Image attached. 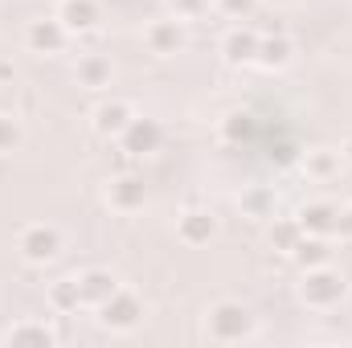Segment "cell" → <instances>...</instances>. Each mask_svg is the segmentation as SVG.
<instances>
[{"label":"cell","mask_w":352,"mask_h":348,"mask_svg":"<svg viewBox=\"0 0 352 348\" xmlns=\"http://www.w3.org/2000/svg\"><path fill=\"white\" fill-rule=\"evenodd\" d=\"M299 238H303V230H299V221H295V217H270V230H266V242H270V250H278V254H291Z\"/></svg>","instance_id":"cell-22"},{"label":"cell","mask_w":352,"mask_h":348,"mask_svg":"<svg viewBox=\"0 0 352 348\" xmlns=\"http://www.w3.org/2000/svg\"><path fill=\"white\" fill-rule=\"evenodd\" d=\"M45 303L58 312V316H70L82 307V291H78V279H54L50 291H45Z\"/></svg>","instance_id":"cell-20"},{"label":"cell","mask_w":352,"mask_h":348,"mask_svg":"<svg viewBox=\"0 0 352 348\" xmlns=\"http://www.w3.org/2000/svg\"><path fill=\"white\" fill-rule=\"evenodd\" d=\"M74 78H78V87H87V90H102L115 83V62L107 54H82L78 66H74Z\"/></svg>","instance_id":"cell-16"},{"label":"cell","mask_w":352,"mask_h":348,"mask_svg":"<svg viewBox=\"0 0 352 348\" xmlns=\"http://www.w3.org/2000/svg\"><path fill=\"white\" fill-rule=\"evenodd\" d=\"M238 209H242V217L270 221V217H274V209H278V197H274V188H266V184H250V188H242Z\"/></svg>","instance_id":"cell-19"},{"label":"cell","mask_w":352,"mask_h":348,"mask_svg":"<svg viewBox=\"0 0 352 348\" xmlns=\"http://www.w3.org/2000/svg\"><path fill=\"white\" fill-rule=\"evenodd\" d=\"M144 45H148V54H156V58H173V54L184 50V25H180L176 17L152 21V25L144 29Z\"/></svg>","instance_id":"cell-12"},{"label":"cell","mask_w":352,"mask_h":348,"mask_svg":"<svg viewBox=\"0 0 352 348\" xmlns=\"http://www.w3.org/2000/svg\"><path fill=\"white\" fill-rule=\"evenodd\" d=\"M135 119V107L127 102V98H107V102H98L94 107V115H90V127L102 135V140H119L123 131H127V123Z\"/></svg>","instance_id":"cell-7"},{"label":"cell","mask_w":352,"mask_h":348,"mask_svg":"<svg viewBox=\"0 0 352 348\" xmlns=\"http://www.w3.org/2000/svg\"><path fill=\"white\" fill-rule=\"evenodd\" d=\"M16 250H21V259H25V262L45 266V262H54L58 254H62V234H58L54 226H45V221L25 226V230H21V238H16Z\"/></svg>","instance_id":"cell-4"},{"label":"cell","mask_w":352,"mask_h":348,"mask_svg":"<svg viewBox=\"0 0 352 348\" xmlns=\"http://www.w3.org/2000/svg\"><path fill=\"white\" fill-rule=\"evenodd\" d=\"M21 140H25L21 119H16V115H0V156L16 152V148H21Z\"/></svg>","instance_id":"cell-24"},{"label":"cell","mask_w":352,"mask_h":348,"mask_svg":"<svg viewBox=\"0 0 352 348\" xmlns=\"http://www.w3.org/2000/svg\"><path fill=\"white\" fill-rule=\"evenodd\" d=\"M332 217H336V205H332V201H307V205H299V213H295L299 230L311 234V238H332Z\"/></svg>","instance_id":"cell-17"},{"label":"cell","mask_w":352,"mask_h":348,"mask_svg":"<svg viewBox=\"0 0 352 348\" xmlns=\"http://www.w3.org/2000/svg\"><path fill=\"white\" fill-rule=\"evenodd\" d=\"M8 78H12V66H8V62H0V83H8Z\"/></svg>","instance_id":"cell-28"},{"label":"cell","mask_w":352,"mask_h":348,"mask_svg":"<svg viewBox=\"0 0 352 348\" xmlns=\"http://www.w3.org/2000/svg\"><path fill=\"white\" fill-rule=\"evenodd\" d=\"M254 135V119L246 115V111H230L226 119H221V140L226 144H246Z\"/></svg>","instance_id":"cell-23"},{"label":"cell","mask_w":352,"mask_h":348,"mask_svg":"<svg viewBox=\"0 0 352 348\" xmlns=\"http://www.w3.org/2000/svg\"><path fill=\"white\" fill-rule=\"evenodd\" d=\"M176 238L184 246H209L217 238V213L213 209H184L176 217Z\"/></svg>","instance_id":"cell-10"},{"label":"cell","mask_w":352,"mask_h":348,"mask_svg":"<svg viewBox=\"0 0 352 348\" xmlns=\"http://www.w3.org/2000/svg\"><path fill=\"white\" fill-rule=\"evenodd\" d=\"M349 160H352V144H349V148H344V164H349Z\"/></svg>","instance_id":"cell-29"},{"label":"cell","mask_w":352,"mask_h":348,"mask_svg":"<svg viewBox=\"0 0 352 348\" xmlns=\"http://www.w3.org/2000/svg\"><path fill=\"white\" fill-rule=\"evenodd\" d=\"M295 295H299V303L303 307H311V312H332V307H340L344 303V295H349V279H344V270H336V266H307L303 274H299V283H295Z\"/></svg>","instance_id":"cell-1"},{"label":"cell","mask_w":352,"mask_h":348,"mask_svg":"<svg viewBox=\"0 0 352 348\" xmlns=\"http://www.w3.org/2000/svg\"><path fill=\"white\" fill-rule=\"evenodd\" d=\"M25 45L33 50V54H62L66 45H70V29L50 12V17H37V21H29L25 25Z\"/></svg>","instance_id":"cell-6"},{"label":"cell","mask_w":352,"mask_h":348,"mask_svg":"<svg viewBox=\"0 0 352 348\" xmlns=\"http://www.w3.org/2000/svg\"><path fill=\"white\" fill-rule=\"evenodd\" d=\"M98 312V324L107 328V332H131V328H140V320H144V303H140V295L135 291H115L102 307H94Z\"/></svg>","instance_id":"cell-3"},{"label":"cell","mask_w":352,"mask_h":348,"mask_svg":"<svg viewBox=\"0 0 352 348\" xmlns=\"http://www.w3.org/2000/svg\"><path fill=\"white\" fill-rule=\"evenodd\" d=\"M119 144L140 160V156H152V152H160V144H164V127L156 123V119H148V115H135L131 123H127V131L119 135Z\"/></svg>","instance_id":"cell-8"},{"label":"cell","mask_w":352,"mask_h":348,"mask_svg":"<svg viewBox=\"0 0 352 348\" xmlns=\"http://www.w3.org/2000/svg\"><path fill=\"white\" fill-rule=\"evenodd\" d=\"M107 205L115 209V213H135V209H144L148 205V184H144V176L140 173H115L107 180Z\"/></svg>","instance_id":"cell-5"},{"label":"cell","mask_w":352,"mask_h":348,"mask_svg":"<svg viewBox=\"0 0 352 348\" xmlns=\"http://www.w3.org/2000/svg\"><path fill=\"white\" fill-rule=\"evenodd\" d=\"M78 291H82V307H102V303L119 291V279H115L111 270L94 266V270H82V274H78Z\"/></svg>","instance_id":"cell-15"},{"label":"cell","mask_w":352,"mask_h":348,"mask_svg":"<svg viewBox=\"0 0 352 348\" xmlns=\"http://www.w3.org/2000/svg\"><path fill=\"white\" fill-rule=\"evenodd\" d=\"M4 345L12 348H54L58 345V332L45 324V320H21L4 332Z\"/></svg>","instance_id":"cell-14"},{"label":"cell","mask_w":352,"mask_h":348,"mask_svg":"<svg viewBox=\"0 0 352 348\" xmlns=\"http://www.w3.org/2000/svg\"><path fill=\"white\" fill-rule=\"evenodd\" d=\"M287 259L295 262L299 270H307V266H324V262L332 259V250H328V238H311V234H303Z\"/></svg>","instance_id":"cell-21"},{"label":"cell","mask_w":352,"mask_h":348,"mask_svg":"<svg viewBox=\"0 0 352 348\" xmlns=\"http://www.w3.org/2000/svg\"><path fill=\"white\" fill-rule=\"evenodd\" d=\"M168 8H173L176 21H197L209 8V0H168Z\"/></svg>","instance_id":"cell-25"},{"label":"cell","mask_w":352,"mask_h":348,"mask_svg":"<svg viewBox=\"0 0 352 348\" xmlns=\"http://www.w3.org/2000/svg\"><path fill=\"white\" fill-rule=\"evenodd\" d=\"M213 4H217L221 17H234V21H242V17H250L258 8V0H213Z\"/></svg>","instance_id":"cell-26"},{"label":"cell","mask_w":352,"mask_h":348,"mask_svg":"<svg viewBox=\"0 0 352 348\" xmlns=\"http://www.w3.org/2000/svg\"><path fill=\"white\" fill-rule=\"evenodd\" d=\"M258 41H263L258 29H250V25H234V29H226V37H221L217 50H221V58H226L230 66H254Z\"/></svg>","instance_id":"cell-9"},{"label":"cell","mask_w":352,"mask_h":348,"mask_svg":"<svg viewBox=\"0 0 352 348\" xmlns=\"http://www.w3.org/2000/svg\"><path fill=\"white\" fill-rule=\"evenodd\" d=\"M303 173L311 176V180H320V184H328V180H336V176L344 173V152H336V148H311L303 156Z\"/></svg>","instance_id":"cell-18"},{"label":"cell","mask_w":352,"mask_h":348,"mask_svg":"<svg viewBox=\"0 0 352 348\" xmlns=\"http://www.w3.org/2000/svg\"><path fill=\"white\" fill-rule=\"evenodd\" d=\"M332 238L352 242V205H336V217H332Z\"/></svg>","instance_id":"cell-27"},{"label":"cell","mask_w":352,"mask_h":348,"mask_svg":"<svg viewBox=\"0 0 352 348\" xmlns=\"http://www.w3.org/2000/svg\"><path fill=\"white\" fill-rule=\"evenodd\" d=\"M291 58H295V41H291L287 33H266L263 41H258L254 66L266 70V74H274V70H287V66H291Z\"/></svg>","instance_id":"cell-13"},{"label":"cell","mask_w":352,"mask_h":348,"mask_svg":"<svg viewBox=\"0 0 352 348\" xmlns=\"http://www.w3.org/2000/svg\"><path fill=\"white\" fill-rule=\"evenodd\" d=\"M54 17L70 29V37H78V33H94V29H98L102 8H98L94 0H58V4H54Z\"/></svg>","instance_id":"cell-11"},{"label":"cell","mask_w":352,"mask_h":348,"mask_svg":"<svg viewBox=\"0 0 352 348\" xmlns=\"http://www.w3.org/2000/svg\"><path fill=\"white\" fill-rule=\"evenodd\" d=\"M258 332V320L246 303L238 299H217L209 312H205V336L213 345H242Z\"/></svg>","instance_id":"cell-2"}]
</instances>
